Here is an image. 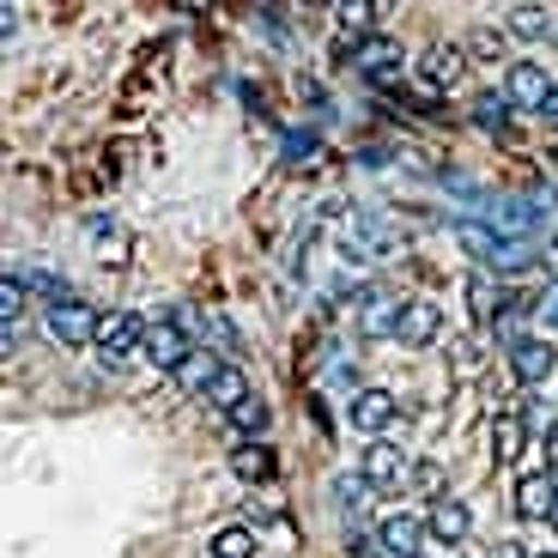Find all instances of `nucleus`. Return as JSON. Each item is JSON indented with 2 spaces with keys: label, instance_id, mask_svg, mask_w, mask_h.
<instances>
[{
  "label": "nucleus",
  "instance_id": "f257e3e1",
  "mask_svg": "<svg viewBox=\"0 0 558 558\" xmlns=\"http://www.w3.org/2000/svg\"><path fill=\"white\" fill-rule=\"evenodd\" d=\"M43 328H49V340H61V347H98V328L104 316L92 304H80V298H61V304H49V316H43Z\"/></svg>",
  "mask_w": 558,
  "mask_h": 558
},
{
  "label": "nucleus",
  "instance_id": "f03ea898",
  "mask_svg": "<svg viewBox=\"0 0 558 558\" xmlns=\"http://www.w3.org/2000/svg\"><path fill=\"white\" fill-rule=\"evenodd\" d=\"M359 474L371 480L377 492H401L407 480H413V456H407V449H395L389 437H371V444H364V456H359Z\"/></svg>",
  "mask_w": 558,
  "mask_h": 558
},
{
  "label": "nucleus",
  "instance_id": "7ed1b4c3",
  "mask_svg": "<svg viewBox=\"0 0 558 558\" xmlns=\"http://www.w3.org/2000/svg\"><path fill=\"white\" fill-rule=\"evenodd\" d=\"M134 352H146V322H140L134 310H110L104 328H98V359L116 371V364H128Z\"/></svg>",
  "mask_w": 558,
  "mask_h": 558
},
{
  "label": "nucleus",
  "instance_id": "20e7f679",
  "mask_svg": "<svg viewBox=\"0 0 558 558\" xmlns=\"http://www.w3.org/2000/svg\"><path fill=\"white\" fill-rule=\"evenodd\" d=\"M510 371H517V383H522V389H546V383L558 377V340H553V335L522 340V347L510 352Z\"/></svg>",
  "mask_w": 558,
  "mask_h": 558
},
{
  "label": "nucleus",
  "instance_id": "39448f33",
  "mask_svg": "<svg viewBox=\"0 0 558 558\" xmlns=\"http://www.w3.org/2000/svg\"><path fill=\"white\" fill-rule=\"evenodd\" d=\"M347 418L359 425L364 437H383L401 418V395H389V389H352V401H347Z\"/></svg>",
  "mask_w": 558,
  "mask_h": 558
},
{
  "label": "nucleus",
  "instance_id": "423d86ee",
  "mask_svg": "<svg viewBox=\"0 0 558 558\" xmlns=\"http://www.w3.org/2000/svg\"><path fill=\"white\" fill-rule=\"evenodd\" d=\"M504 98H510V110H546V98H553V80H546L541 61H510V73H504Z\"/></svg>",
  "mask_w": 558,
  "mask_h": 558
},
{
  "label": "nucleus",
  "instance_id": "0eeeda50",
  "mask_svg": "<svg viewBox=\"0 0 558 558\" xmlns=\"http://www.w3.org/2000/svg\"><path fill=\"white\" fill-rule=\"evenodd\" d=\"M425 541H432V529H425V517H413V510H389L383 529H377V546L389 558H418Z\"/></svg>",
  "mask_w": 558,
  "mask_h": 558
},
{
  "label": "nucleus",
  "instance_id": "6e6552de",
  "mask_svg": "<svg viewBox=\"0 0 558 558\" xmlns=\"http://www.w3.org/2000/svg\"><path fill=\"white\" fill-rule=\"evenodd\" d=\"M146 359L158 364V371H170L177 377L182 364L195 359V347H189V335H182V322H146Z\"/></svg>",
  "mask_w": 558,
  "mask_h": 558
},
{
  "label": "nucleus",
  "instance_id": "1a4fd4ad",
  "mask_svg": "<svg viewBox=\"0 0 558 558\" xmlns=\"http://www.w3.org/2000/svg\"><path fill=\"white\" fill-rule=\"evenodd\" d=\"M553 504H558V474L553 468H529L517 480V517L522 522H553Z\"/></svg>",
  "mask_w": 558,
  "mask_h": 558
},
{
  "label": "nucleus",
  "instance_id": "9d476101",
  "mask_svg": "<svg viewBox=\"0 0 558 558\" xmlns=\"http://www.w3.org/2000/svg\"><path fill=\"white\" fill-rule=\"evenodd\" d=\"M352 68H359L371 85H401V43L395 37H364Z\"/></svg>",
  "mask_w": 558,
  "mask_h": 558
},
{
  "label": "nucleus",
  "instance_id": "9b49d317",
  "mask_svg": "<svg viewBox=\"0 0 558 558\" xmlns=\"http://www.w3.org/2000/svg\"><path fill=\"white\" fill-rule=\"evenodd\" d=\"M444 335V304H432V298H407L401 310V347H432V340Z\"/></svg>",
  "mask_w": 558,
  "mask_h": 558
},
{
  "label": "nucleus",
  "instance_id": "f8f14e48",
  "mask_svg": "<svg viewBox=\"0 0 558 558\" xmlns=\"http://www.w3.org/2000/svg\"><path fill=\"white\" fill-rule=\"evenodd\" d=\"M425 529H432V541L461 546L468 529H474V510H468L461 498H437V504H425Z\"/></svg>",
  "mask_w": 558,
  "mask_h": 558
},
{
  "label": "nucleus",
  "instance_id": "ddd939ff",
  "mask_svg": "<svg viewBox=\"0 0 558 558\" xmlns=\"http://www.w3.org/2000/svg\"><path fill=\"white\" fill-rule=\"evenodd\" d=\"M418 68H425L432 92H456V85L468 80V43H437V49L418 61Z\"/></svg>",
  "mask_w": 558,
  "mask_h": 558
},
{
  "label": "nucleus",
  "instance_id": "4468645a",
  "mask_svg": "<svg viewBox=\"0 0 558 558\" xmlns=\"http://www.w3.org/2000/svg\"><path fill=\"white\" fill-rule=\"evenodd\" d=\"M468 310H474V322L492 335V322L510 310V298H504V286H498V274H468Z\"/></svg>",
  "mask_w": 558,
  "mask_h": 558
},
{
  "label": "nucleus",
  "instance_id": "2eb2a0df",
  "mask_svg": "<svg viewBox=\"0 0 558 558\" xmlns=\"http://www.w3.org/2000/svg\"><path fill=\"white\" fill-rule=\"evenodd\" d=\"M504 31H510V37H522V43H553L558 13H546V7L522 0V7H510V13H504Z\"/></svg>",
  "mask_w": 558,
  "mask_h": 558
},
{
  "label": "nucleus",
  "instance_id": "dca6fc26",
  "mask_svg": "<svg viewBox=\"0 0 558 558\" xmlns=\"http://www.w3.org/2000/svg\"><path fill=\"white\" fill-rule=\"evenodd\" d=\"M401 310L407 298H389V292H364V335H377V340H395L401 335Z\"/></svg>",
  "mask_w": 558,
  "mask_h": 558
},
{
  "label": "nucleus",
  "instance_id": "f3484780",
  "mask_svg": "<svg viewBox=\"0 0 558 558\" xmlns=\"http://www.w3.org/2000/svg\"><path fill=\"white\" fill-rule=\"evenodd\" d=\"M219 371H225L219 352H213V347H195V359L177 371V383H182L189 395H201V401H207V389H213V377H219Z\"/></svg>",
  "mask_w": 558,
  "mask_h": 558
},
{
  "label": "nucleus",
  "instance_id": "a211bd4d",
  "mask_svg": "<svg viewBox=\"0 0 558 558\" xmlns=\"http://www.w3.org/2000/svg\"><path fill=\"white\" fill-rule=\"evenodd\" d=\"M250 377H243V371H238V364H225V371H219V377H213V389H207V407H219V413H238V407L243 401H250Z\"/></svg>",
  "mask_w": 558,
  "mask_h": 558
},
{
  "label": "nucleus",
  "instance_id": "6ab92c4d",
  "mask_svg": "<svg viewBox=\"0 0 558 558\" xmlns=\"http://www.w3.org/2000/svg\"><path fill=\"white\" fill-rule=\"evenodd\" d=\"M522 449H529V418L498 413V418H492V456H498V461H517Z\"/></svg>",
  "mask_w": 558,
  "mask_h": 558
},
{
  "label": "nucleus",
  "instance_id": "aec40b11",
  "mask_svg": "<svg viewBox=\"0 0 558 558\" xmlns=\"http://www.w3.org/2000/svg\"><path fill=\"white\" fill-rule=\"evenodd\" d=\"M389 13L383 0H340L335 7V19H340V31H352V37H371L377 31V19Z\"/></svg>",
  "mask_w": 558,
  "mask_h": 558
},
{
  "label": "nucleus",
  "instance_id": "412c9836",
  "mask_svg": "<svg viewBox=\"0 0 558 558\" xmlns=\"http://www.w3.org/2000/svg\"><path fill=\"white\" fill-rule=\"evenodd\" d=\"M492 340H498L504 352H517L522 340H534V335H529V304H522V298H510V310L492 322Z\"/></svg>",
  "mask_w": 558,
  "mask_h": 558
},
{
  "label": "nucleus",
  "instance_id": "4be33fe9",
  "mask_svg": "<svg viewBox=\"0 0 558 558\" xmlns=\"http://www.w3.org/2000/svg\"><path fill=\"white\" fill-rule=\"evenodd\" d=\"M456 243H461L468 255H474V262H486V267L504 255V238L492 231V225H456Z\"/></svg>",
  "mask_w": 558,
  "mask_h": 558
},
{
  "label": "nucleus",
  "instance_id": "5701e85b",
  "mask_svg": "<svg viewBox=\"0 0 558 558\" xmlns=\"http://www.w3.org/2000/svg\"><path fill=\"white\" fill-rule=\"evenodd\" d=\"M231 474H238V480H250V486L274 480V449H267V444H243L238 456H231Z\"/></svg>",
  "mask_w": 558,
  "mask_h": 558
},
{
  "label": "nucleus",
  "instance_id": "b1692460",
  "mask_svg": "<svg viewBox=\"0 0 558 558\" xmlns=\"http://www.w3.org/2000/svg\"><path fill=\"white\" fill-rule=\"evenodd\" d=\"M25 304H31V286L7 267V279H0V322H7V335H13V322L25 316Z\"/></svg>",
  "mask_w": 558,
  "mask_h": 558
},
{
  "label": "nucleus",
  "instance_id": "393cba45",
  "mask_svg": "<svg viewBox=\"0 0 558 558\" xmlns=\"http://www.w3.org/2000/svg\"><path fill=\"white\" fill-rule=\"evenodd\" d=\"M92 250H98L104 267H122L128 262V231L122 225H92Z\"/></svg>",
  "mask_w": 558,
  "mask_h": 558
},
{
  "label": "nucleus",
  "instance_id": "a878e982",
  "mask_svg": "<svg viewBox=\"0 0 558 558\" xmlns=\"http://www.w3.org/2000/svg\"><path fill=\"white\" fill-rule=\"evenodd\" d=\"M207 553H213V558H255V534L231 522V529H219V534L207 541Z\"/></svg>",
  "mask_w": 558,
  "mask_h": 558
},
{
  "label": "nucleus",
  "instance_id": "bb28decb",
  "mask_svg": "<svg viewBox=\"0 0 558 558\" xmlns=\"http://www.w3.org/2000/svg\"><path fill=\"white\" fill-rule=\"evenodd\" d=\"M474 128H486V134H504V128H510V98H504V92H486V98H474Z\"/></svg>",
  "mask_w": 558,
  "mask_h": 558
},
{
  "label": "nucleus",
  "instance_id": "cd10ccee",
  "mask_svg": "<svg viewBox=\"0 0 558 558\" xmlns=\"http://www.w3.org/2000/svg\"><path fill=\"white\" fill-rule=\"evenodd\" d=\"M231 425H238V432H243V437H250V444H255V437L267 432V401H262V395H250V401H243L238 413H231Z\"/></svg>",
  "mask_w": 558,
  "mask_h": 558
},
{
  "label": "nucleus",
  "instance_id": "c85d7f7f",
  "mask_svg": "<svg viewBox=\"0 0 558 558\" xmlns=\"http://www.w3.org/2000/svg\"><path fill=\"white\" fill-rule=\"evenodd\" d=\"M407 486H413L425 504H437L444 498V468H437V461H413V480H407Z\"/></svg>",
  "mask_w": 558,
  "mask_h": 558
},
{
  "label": "nucleus",
  "instance_id": "c756f323",
  "mask_svg": "<svg viewBox=\"0 0 558 558\" xmlns=\"http://www.w3.org/2000/svg\"><path fill=\"white\" fill-rule=\"evenodd\" d=\"M201 328H207L213 340H219V352H238V328L219 316V310H201Z\"/></svg>",
  "mask_w": 558,
  "mask_h": 558
},
{
  "label": "nucleus",
  "instance_id": "7c9ffc66",
  "mask_svg": "<svg viewBox=\"0 0 558 558\" xmlns=\"http://www.w3.org/2000/svg\"><path fill=\"white\" fill-rule=\"evenodd\" d=\"M480 352H486V340H480V335H461V340H456V371H468V377H474V371H480Z\"/></svg>",
  "mask_w": 558,
  "mask_h": 558
},
{
  "label": "nucleus",
  "instance_id": "2f4dec72",
  "mask_svg": "<svg viewBox=\"0 0 558 558\" xmlns=\"http://www.w3.org/2000/svg\"><path fill=\"white\" fill-rule=\"evenodd\" d=\"M468 49H474V56H504V37L492 25H480L474 37H468Z\"/></svg>",
  "mask_w": 558,
  "mask_h": 558
},
{
  "label": "nucleus",
  "instance_id": "473e14b6",
  "mask_svg": "<svg viewBox=\"0 0 558 558\" xmlns=\"http://www.w3.org/2000/svg\"><path fill=\"white\" fill-rule=\"evenodd\" d=\"M286 153H292V158H310V153H316V140H310V134H292V140H286Z\"/></svg>",
  "mask_w": 558,
  "mask_h": 558
},
{
  "label": "nucleus",
  "instance_id": "72a5a7b5",
  "mask_svg": "<svg viewBox=\"0 0 558 558\" xmlns=\"http://www.w3.org/2000/svg\"><path fill=\"white\" fill-rule=\"evenodd\" d=\"M492 558H534V553L522 541H498V553H492Z\"/></svg>",
  "mask_w": 558,
  "mask_h": 558
},
{
  "label": "nucleus",
  "instance_id": "f704fd0d",
  "mask_svg": "<svg viewBox=\"0 0 558 558\" xmlns=\"http://www.w3.org/2000/svg\"><path fill=\"white\" fill-rule=\"evenodd\" d=\"M541 122H546V128H558V85H553V98H546V110H541Z\"/></svg>",
  "mask_w": 558,
  "mask_h": 558
},
{
  "label": "nucleus",
  "instance_id": "c9c22d12",
  "mask_svg": "<svg viewBox=\"0 0 558 558\" xmlns=\"http://www.w3.org/2000/svg\"><path fill=\"white\" fill-rule=\"evenodd\" d=\"M546 437H553V461H558V425H553V432H546Z\"/></svg>",
  "mask_w": 558,
  "mask_h": 558
},
{
  "label": "nucleus",
  "instance_id": "e433bc0d",
  "mask_svg": "<svg viewBox=\"0 0 558 558\" xmlns=\"http://www.w3.org/2000/svg\"><path fill=\"white\" fill-rule=\"evenodd\" d=\"M534 558H558V553H553V546H546V553H534Z\"/></svg>",
  "mask_w": 558,
  "mask_h": 558
},
{
  "label": "nucleus",
  "instance_id": "4c0bfd02",
  "mask_svg": "<svg viewBox=\"0 0 558 558\" xmlns=\"http://www.w3.org/2000/svg\"><path fill=\"white\" fill-rule=\"evenodd\" d=\"M553 529H558V504H553Z\"/></svg>",
  "mask_w": 558,
  "mask_h": 558
}]
</instances>
